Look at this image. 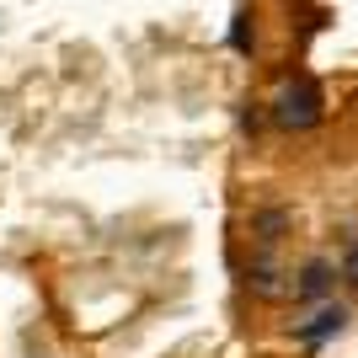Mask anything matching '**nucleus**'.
Wrapping results in <instances>:
<instances>
[{
  "label": "nucleus",
  "instance_id": "obj_1",
  "mask_svg": "<svg viewBox=\"0 0 358 358\" xmlns=\"http://www.w3.org/2000/svg\"><path fill=\"white\" fill-rule=\"evenodd\" d=\"M273 118L284 123V129H315L321 123V86H315L310 75H299L278 91V102H273Z\"/></svg>",
  "mask_w": 358,
  "mask_h": 358
},
{
  "label": "nucleus",
  "instance_id": "obj_2",
  "mask_svg": "<svg viewBox=\"0 0 358 358\" xmlns=\"http://www.w3.org/2000/svg\"><path fill=\"white\" fill-rule=\"evenodd\" d=\"M343 327H348V310H343V305H321L310 321H299V327H294V337L315 348V343H327V337H337Z\"/></svg>",
  "mask_w": 358,
  "mask_h": 358
},
{
  "label": "nucleus",
  "instance_id": "obj_3",
  "mask_svg": "<svg viewBox=\"0 0 358 358\" xmlns=\"http://www.w3.org/2000/svg\"><path fill=\"white\" fill-rule=\"evenodd\" d=\"M327 289H331V268H327V262H310V268L299 273L294 294H299V299H321V294H327Z\"/></svg>",
  "mask_w": 358,
  "mask_h": 358
},
{
  "label": "nucleus",
  "instance_id": "obj_4",
  "mask_svg": "<svg viewBox=\"0 0 358 358\" xmlns=\"http://www.w3.org/2000/svg\"><path fill=\"white\" fill-rule=\"evenodd\" d=\"M230 43H236V48H252V38H246V16H236V27H230Z\"/></svg>",
  "mask_w": 358,
  "mask_h": 358
},
{
  "label": "nucleus",
  "instance_id": "obj_5",
  "mask_svg": "<svg viewBox=\"0 0 358 358\" xmlns=\"http://www.w3.org/2000/svg\"><path fill=\"white\" fill-rule=\"evenodd\" d=\"M343 273H348V278H353V284H358V241H353V246H348V262H343Z\"/></svg>",
  "mask_w": 358,
  "mask_h": 358
}]
</instances>
